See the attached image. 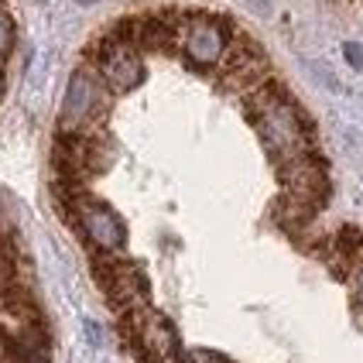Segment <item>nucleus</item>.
Segmentation results:
<instances>
[{
  "mask_svg": "<svg viewBox=\"0 0 363 363\" xmlns=\"http://www.w3.org/2000/svg\"><path fill=\"white\" fill-rule=\"evenodd\" d=\"M243 106L274 164H284L312 151V123L305 121L298 103L288 96V89L278 79H267L257 89H250L243 96Z\"/></svg>",
  "mask_w": 363,
  "mask_h": 363,
  "instance_id": "1",
  "label": "nucleus"
},
{
  "mask_svg": "<svg viewBox=\"0 0 363 363\" xmlns=\"http://www.w3.org/2000/svg\"><path fill=\"white\" fill-rule=\"evenodd\" d=\"M121 333L123 340L134 343V350H138V357L144 363H185L175 325L168 323L162 312H151L147 305L134 308V312H123Z\"/></svg>",
  "mask_w": 363,
  "mask_h": 363,
  "instance_id": "2",
  "label": "nucleus"
},
{
  "mask_svg": "<svg viewBox=\"0 0 363 363\" xmlns=\"http://www.w3.org/2000/svg\"><path fill=\"white\" fill-rule=\"evenodd\" d=\"M86 55L96 62V72L103 76L106 89H113V93H130V89H138L144 82L141 48L127 45L113 28L93 41V45L86 48Z\"/></svg>",
  "mask_w": 363,
  "mask_h": 363,
  "instance_id": "3",
  "label": "nucleus"
},
{
  "mask_svg": "<svg viewBox=\"0 0 363 363\" xmlns=\"http://www.w3.org/2000/svg\"><path fill=\"white\" fill-rule=\"evenodd\" d=\"M93 278L103 284L106 302L113 305L121 315L147 305V278H144V271L134 261L117 257V250H96Z\"/></svg>",
  "mask_w": 363,
  "mask_h": 363,
  "instance_id": "4",
  "label": "nucleus"
},
{
  "mask_svg": "<svg viewBox=\"0 0 363 363\" xmlns=\"http://www.w3.org/2000/svg\"><path fill=\"white\" fill-rule=\"evenodd\" d=\"M233 41V28L230 21L213 18V14H185V28H182V52L196 65H220L226 48Z\"/></svg>",
  "mask_w": 363,
  "mask_h": 363,
  "instance_id": "5",
  "label": "nucleus"
},
{
  "mask_svg": "<svg viewBox=\"0 0 363 363\" xmlns=\"http://www.w3.org/2000/svg\"><path fill=\"white\" fill-rule=\"evenodd\" d=\"M223 86L247 96L250 89H257L261 82L271 79V65H267V55L261 52V45L254 38H243V35H233L226 55H223Z\"/></svg>",
  "mask_w": 363,
  "mask_h": 363,
  "instance_id": "6",
  "label": "nucleus"
},
{
  "mask_svg": "<svg viewBox=\"0 0 363 363\" xmlns=\"http://www.w3.org/2000/svg\"><path fill=\"white\" fill-rule=\"evenodd\" d=\"M103 76L79 69L69 89H65V103H62V117H59V130H93L96 117L103 113Z\"/></svg>",
  "mask_w": 363,
  "mask_h": 363,
  "instance_id": "7",
  "label": "nucleus"
},
{
  "mask_svg": "<svg viewBox=\"0 0 363 363\" xmlns=\"http://www.w3.org/2000/svg\"><path fill=\"white\" fill-rule=\"evenodd\" d=\"M69 213H72V223L79 226V233L96 250H121L123 243H127V226L121 223V216L110 206L89 199L86 192L69 206Z\"/></svg>",
  "mask_w": 363,
  "mask_h": 363,
  "instance_id": "8",
  "label": "nucleus"
},
{
  "mask_svg": "<svg viewBox=\"0 0 363 363\" xmlns=\"http://www.w3.org/2000/svg\"><path fill=\"white\" fill-rule=\"evenodd\" d=\"M278 179H281L288 196L308 202L312 209H319V206L329 199L325 164H323V158H315L312 151H308V155H298V158H291V162H284V164H278Z\"/></svg>",
  "mask_w": 363,
  "mask_h": 363,
  "instance_id": "9",
  "label": "nucleus"
},
{
  "mask_svg": "<svg viewBox=\"0 0 363 363\" xmlns=\"http://www.w3.org/2000/svg\"><path fill=\"white\" fill-rule=\"evenodd\" d=\"M0 308H4L7 315L21 319V323H41V308H38V302H35L31 288H28V284H21V281L0 291Z\"/></svg>",
  "mask_w": 363,
  "mask_h": 363,
  "instance_id": "10",
  "label": "nucleus"
},
{
  "mask_svg": "<svg viewBox=\"0 0 363 363\" xmlns=\"http://www.w3.org/2000/svg\"><path fill=\"white\" fill-rule=\"evenodd\" d=\"M336 254H340V261H357L360 257V250H363V233L357 230V226H343L340 233H336Z\"/></svg>",
  "mask_w": 363,
  "mask_h": 363,
  "instance_id": "11",
  "label": "nucleus"
},
{
  "mask_svg": "<svg viewBox=\"0 0 363 363\" xmlns=\"http://www.w3.org/2000/svg\"><path fill=\"white\" fill-rule=\"evenodd\" d=\"M11 48H14V28H11V21L0 14V62L11 55Z\"/></svg>",
  "mask_w": 363,
  "mask_h": 363,
  "instance_id": "12",
  "label": "nucleus"
},
{
  "mask_svg": "<svg viewBox=\"0 0 363 363\" xmlns=\"http://www.w3.org/2000/svg\"><path fill=\"white\" fill-rule=\"evenodd\" d=\"M14 363H48V350H24L21 346L18 353H11Z\"/></svg>",
  "mask_w": 363,
  "mask_h": 363,
  "instance_id": "13",
  "label": "nucleus"
},
{
  "mask_svg": "<svg viewBox=\"0 0 363 363\" xmlns=\"http://www.w3.org/2000/svg\"><path fill=\"white\" fill-rule=\"evenodd\" d=\"M343 55H346V62H350L353 69H363V45H357V41H346Z\"/></svg>",
  "mask_w": 363,
  "mask_h": 363,
  "instance_id": "14",
  "label": "nucleus"
},
{
  "mask_svg": "<svg viewBox=\"0 0 363 363\" xmlns=\"http://www.w3.org/2000/svg\"><path fill=\"white\" fill-rule=\"evenodd\" d=\"M4 89H7V82H4V72H0V100H4Z\"/></svg>",
  "mask_w": 363,
  "mask_h": 363,
  "instance_id": "15",
  "label": "nucleus"
},
{
  "mask_svg": "<svg viewBox=\"0 0 363 363\" xmlns=\"http://www.w3.org/2000/svg\"><path fill=\"white\" fill-rule=\"evenodd\" d=\"M82 4H89V0H82Z\"/></svg>",
  "mask_w": 363,
  "mask_h": 363,
  "instance_id": "16",
  "label": "nucleus"
}]
</instances>
